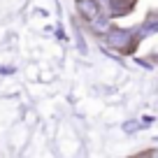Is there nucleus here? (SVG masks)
<instances>
[{
    "instance_id": "obj_1",
    "label": "nucleus",
    "mask_w": 158,
    "mask_h": 158,
    "mask_svg": "<svg viewBox=\"0 0 158 158\" xmlns=\"http://www.w3.org/2000/svg\"><path fill=\"white\" fill-rule=\"evenodd\" d=\"M137 30H130V28H114L107 33V44L112 47V49H118V51H123V54H128V51L135 49V44H137Z\"/></svg>"
},
{
    "instance_id": "obj_2",
    "label": "nucleus",
    "mask_w": 158,
    "mask_h": 158,
    "mask_svg": "<svg viewBox=\"0 0 158 158\" xmlns=\"http://www.w3.org/2000/svg\"><path fill=\"white\" fill-rule=\"evenodd\" d=\"M95 5L100 10V16H123V14H130L135 7V0H95Z\"/></svg>"
},
{
    "instance_id": "obj_3",
    "label": "nucleus",
    "mask_w": 158,
    "mask_h": 158,
    "mask_svg": "<svg viewBox=\"0 0 158 158\" xmlns=\"http://www.w3.org/2000/svg\"><path fill=\"white\" fill-rule=\"evenodd\" d=\"M77 10H79V14L84 16L86 21H91V23H95L98 19H102L98 5H95V0H77Z\"/></svg>"
}]
</instances>
